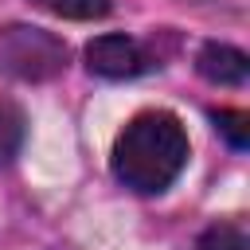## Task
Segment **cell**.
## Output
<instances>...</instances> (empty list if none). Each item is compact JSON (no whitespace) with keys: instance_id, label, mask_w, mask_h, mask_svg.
<instances>
[{"instance_id":"obj_1","label":"cell","mask_w":250,"mask_h":250,"mask_svg":"<svg viewBox=\"0 0 250 250\" xmlns=\"http://www.w3.org/2000/svg\"><path fill=\"white\" fill-rule=\"evenodd\" d=\"M184 164L188 133L168 109L137 113L113 141V176L141 195H160L184 172Z\"/></svg>"},{"instance_id":"obj_2","label":"cell","mask_w":250,"mask_h":250,"mask_svg":"<svg viewBox=\"0 0 250 250\" xmlns=\"http://www.w3.org/2000/svg\"><path fill=\"white\" fill-rule=\"evenodd\" d=\"M62 66H66V43L59 35L31 23L0 27V74L20 82H47L62 74Z\"/></svg>"},{"instance_id":"obj_3","label":"cell","mask_w":250,"mask_h":250,"mask_svg":"<svg viewBox=\"0 0 250 250\" xmlns=\"http://www.w3.org/2000/svg\"><path fill=\"white\" fill-rule=\"evenodd\" d=\"M86 66L102 78H133L152 66L148 51L129 35H98L86 47Z\"/></svg>"},{"instance_id":"obj_4","label":"cell","mask_w":250,"mask_h":250,"mask_svg":"<svg viewBox=\"0 0 250 250\" xmlns=\"http://www.w3.org/2000/svg\"><path fill=\"white\" fill-rule=\"evenodd\" d=\"M195 70L215 86H242L250 74V59L230 43H207L195 59Z\"/></svg>"},{"instance_id":"obj_5","label":"cell","mask_w":250,"mask_h":250,"mask_svg":"<svg viewBox=\"0 0 250 250\" xmlns=\"http://www.w3.org/2000/svg\"><path fill=\"white\" fill-rule=\"evenodd\" d=\"M43 12L62 20H102L109 16V0H35Z\"/></svg>"},{"instance_id":"obj_6","label":"cell","mask_w":250,"mask_h":250,"mask_svg":"<svg viewBox=\"0 0 250 250\" xmlns=\"http://www.w3.org/2000/svg\"><path fill=\"white\" fill-rule=\"evenodd\" d=\"M23 145V113L12 102H0V164H8Z\"/></svg>"},{"instance_id":"obj_7","label":"cell","mask_w":250,"mask_h":250,"mask_svg":"<svg viewBox=\"0 0 250 250\" xmlns=\"http://www.w3.org/2000/svg\"><path fill=\"white\" fill-rule=\"evenodd\" d=\"M211 117H215L219 133H223L234 148H246V145H250V113H242V109H215Z\"/></svg>"},{"instance_id":"obj_8","label":"cell","mask_w":250,"mask_h":250,"mask_svg":"<svg viewBox=\"0 0 250 250\" xmlns=\"http://www.w3.org/2000/svg\"><path fill=\"white\" fill-rule=\"evenodd\" d=\"M195 250H250V238H246L238 227L219 223V227L203 230V238L195 242Z\"/></svg>"}]
</instances>
